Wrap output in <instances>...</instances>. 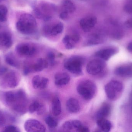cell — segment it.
<instances>
[{
    "instance_id": "1",
    "label": "cell",
    "mask_w": 132,
    "mask_h": 132,
    "mask_svg": "<svg viewBox=\"0 0 132 132\" xmlns=\"http://www.w3.org/2000/svg\"><path fill=\"white\" fill-rule=\"evenodd\" d=\"M0 94L2 95L1 98L4 103L16 113L21 115L26 112L27 97L23 90L10 91Z\"/></svg>"
},
{
    "instance_id": "2",
    "label": "cell",
    "mask_w": 132,
    "mask_h": 132,
    "mask_svg": "<svg viewBox=\"0 0 132 132\" xmlns=\"http://www.w3.org/2000/svg\"><path fill=\"white\" fill-rule=\"evenodd\" d=\"M19 32L25 35H32L38 30L37 22L34 17L29 13H24L19 17L16 23Z\"/></svg>"
},
{
    "instance_id": "3",
    "label": "cell",
    "mask_w": 132,
    "mask_h": 132,
    "mask_svg": "<svg viewBox=\"0 0 132 132\" xmlns=\"http://www.w3.org/2000/svg\"><path fill=\"white\" fill-rule=\"evenodd\" d=\"M56 11L55 5L51 3L43 2L33 6V12L36 17L48 21L52 19Z\"/></svg>"
},
{
    "instance_id": "4",
    "label": "cell",
    "mask_w": 132,
    "mask_h": 132,
    "mask_svg": "<svg viewBox=\"0 0 132 132\" xmlns=\"http://www.w3.org/2000/svg\"><path fill=\"white\" fill-rule=\"evenodd\" d=\"M104 89L108 99L116 101L118 100L122 95L124 85L121 81L112 80L105 85Z\"/></svg>"
},
{
    "instance_id": "5",
    "label": "cell",
    "mask_w": 132,
    "mask_h": 132,
    "mask_svg": "<svg viewBox=\"0 0 132 132\" xmlns=\"http://www.w3.org/2000/svg\"><path fill=\"white\" fill-rule=\"evenodd\" d=\"M97 90L96 84L90 80L82 81L77 87L78 93L86 100L92 99L96 94Z\"/></svg>"
},
{
    "instance_id": "6",
    "label": "cell",
    "mask_w": 132,
    "mask_h": 132,
    "mask_svg": "<svg viewBox=\"0 0 132 132\" xmlns=\"http://www.w3.org/2000/svg\"><path fill=\"white\" fill-rule=\"evenodd\" d=\"M84 62L83 58L79 56H73L66 60L64 64L65 69L73 74H83L82 67Z\"/></svg>"
},
{
    "instance_id": "7",
    "label": "cell",
    "mask_w": 132,
    "mask_h": 132,
    "mask_svg": "<svg viewBox=\"0 0 132 132\" xmlns=\"http://www.w3.org/2000/svg\"><path fill=\"white\" fill-rule=\"evenodd\" d=\"M107 67L104 60L100 59H94L88 63L86 69L89 74L97 75L105 73Z\"/></svg>"
},
{
    "instance_id": "8",
    "label": "cell",
    "mask_w": 132,
    "mask_h": 132,
    "mask_svg": "<svg viewBox=\"0 0 132 132\" xmlns=\"http://www.w3.org/2000/svg\"><path fill=\"white\" fill-rule=\"evenodd\" d=\"M3 76L2 80V84L6 87L14 88L18 84L19 78L18 75L14 71L8 70L0 76Z\"/></svg>"
},
{
    "instance_id": "9",
    "label": "cell",
    "mask_w": 132,
    "mask_h": 132,
    "mask_svg": "<svg viewBox=\"0 0 132 132\" xmlns=\"http://www.w3.org/2000/svg\"><path fill=\"white\" fill-rule=\"evenodd\" d=\"M15 51L18 54L22 56L31 57L36 53L37 49L32 44L22 43L16 46Z\"/></svg>"
},
{
    "instance_id": "10",
    "label": "cell",
    "mask_w": 132,
    "mask_h": 132,
    "mask_svg": "<svg viewBox=\"0 0 132 132\" xmlns=\"http://www.w3.org/2000/svg\"><path fill=\"white\" fill-rule=\"evenodd\" d=\"M24 128L28 132H44L46 131V127L42 123L34 119L27 120L24 125Z\"/></svg>"
},
{
    "instance_id": "11",
    "label": "cell",
    "mask_w": 132,
    "mask_h": 132,
    "mask_svg": "<svg viewBox=\"0 0 132 132\" xmlns=\"http://www.w3.org/2000/svg\"><path fill=\"white\" fill-rule=\"evenodd\" d=\"M119 49L116 46H111L104 48L97 51L95 56L104 61L109 60L112 57L118 53Z\"/></svg>"
},
{
    "instance_id": "12",
    "label": "cell",
    "mask_w": 132,
    "mask_h": 132,
    "mask_svg": "<svg viewBox=\"0 0 132 132\" xmlns=\"http://www.w3.org/2000/svg\"><path fill=\"white\" fill-rule=\"evenodd\" d=\"M63 29V24L61 22H58L54 24L45 25L43 28V32L46 35L56 36L62 33Z\"/></svg>"
},
{
    "instance_id": "13",
    "label": "cell",
    "mask_w": 132,
    "mask_h": 132,
    "mask_svg": "<svg viewBox=\"0 0 132 132\" xmlns=\"http://www.w3.org/2000/svg\"><path fill=\"white\" fill-rule=\"evenodd\" d=\"M106 38L105 34L103 33H94L88 37L85 44L86 46H90L101 44L105 41Z\"/></svg>"
},
{
    "instance_id": "14",
    "label": "cell",
    "mask_w": 132,
    "mask_h": 132,
    "mask_svg": "<svg viewBox=\"0 0 132 132\" xmlns=\"http://www.w3.org/2000/svg\"><path fill=\"white\" fill-rule=\"evenodd\" d=\"M97 23V19L94 16L84 17L81 19L80 24L81 28L85 32H90Z\"/></svg>"
},
{
    "instance_id": "15",
    "label": "cell",
    "mask_w": 132,
    "mask_h": 132,
    "mask_svg": "<svg viewBox=\"0 0 132 132\" xmlns=\"http://www.w3.org/2000/svg\"><path fill=\"white\" fill-rule=\"evenodd\" d=\"M114 73L122 77H132V63H127L119 66L115 70Z\"/></svg>"
},
{
    "instance_id": "16",
    "label": "cell",
    "mask_w": 132,
    "mask_h": 132,
    "mask_svg": "<svg viewBox=\"0 0 132 132\" xmlns=\"http://www.w3.org/2000/svg\"><path fill=\"white\" fill-rule=\"evenodd\" d=\"M80 39L79 34L75 33L71 35H66L63 39V42L67 49H73L80 40Z\"/></svg>"
},
{
    "instance_id": "17",
    "label": "cell",
    "mask_w": 132,
    "mask_h": 132,
    "mask_svg": "<svg viewBox=\"0 0 132 132\" xmlns=\"http://www.w3.org/2000/svg\"><path fill=\"white\" fill-rule=\"evenodd\" d=\"M13 44L12 37L10 32L7 31L0 32V46L9 49Z\"/></svg>"
},
{
    "instance_id": "18",
    "label": "cell",
    "mask_w": 132,
    "mask_h": 132,
    "mask_svg": "<svg viewBox=\"0 0 132 132\" xmlns=\"http://www.w3.org/2000/svg\"><path fill=\"white\" fill-rule=\"evenodd\" d=\"M49 80L47 78L36 75L32 78V87L35 89H45L48 83Z\"/></svg>"
},
{
    "instance_id": "19",
    "label": "cell",
    "mask_w": 132,
    "mask_h": 132,
    "mask_svg": "<svg viewBox=\"0 0 132 132\" xmlns=\"http://www.w3.org/2000/svg\"><path fill=\"white\" fill-rule=\"evenodd\" d=\"M111 106L110 104L108 102L103 103L96 114L97 119L108 118L111 114Z\"/></svg>"
},
{
    "instance_id": "20",
    "label": "cell",
    "mask_w": 132,
    "mask_h": 132,
    "mask_svg": "<svg viewBox=\"0 0 132 132\" xmlns=\"http://www.w3.org/2000/svg\"><path fill=\"white\" fill-rule=\"evenodd\" d=\"M70 78L69 74L64 72L56 73L55 76V83L59 87L67 85L70 82Z\"/></svg>"
},
{
    "instance_id": "21",
    "label": "cell",
    "mask_w": 132,
    "mask_h": 132,
    "mask_svg": "<svg viewBox=\"0 0 132 132\" xmlns=\"http://www.w3.org/2000/svg\"><path fill=\"white\" fill-rule=\"evenodd\" d=\"M66 105L68 111L70 113H77L80 109V107L78 100L74 98H71L68 99Z\"/></svg>"
},
{
    "instance_id": "22",
    "label": "cell",
    "mask_w": 132,
    "mask_h": 132,
    "mask_svg": "<svg viewBox=\"0 0 132 132\" xmlns=\"http://www.w3.org/2000/svg\"><path fill=\"white\" fill-rule=\"evenodd\" d=\"M112 25L111 35L112 38L116 40H120L123 36V32L118 22L116 21L111 22Z\"/></svg>"
},
{
    "instance_id": "23",
    "label": "cell",
    "mask_w": 132,
    "mask_h": 132,
    "mask_svg": "<svg viewBox=\"0 0 132 132\" xmlns=\"http://www.w3.org/2000/svg\"><path fill=\"white\" fill-rule=\"evenodd\" d=\"M61 9V12L69 15L74 12L76 7L74 4L70 0H64L62 3Z\"/></svg>"
},
{
    "instance_id": "24",
    "label": "cell",
    "mask_w": 132,
    "mask_h": 132,
    "mask_svg": "<svg viewBox=\"0 0 132 132\" xmlns=\"http://www.w3.org/2000/svg\"><path fill=\"white\" fill-rule=\"evenodd\" d=\"M97 124L99 129L102 131H110L112 127V124L111 122L106 118L97 119Z\"/></svg>"
},
{
    "instance_id": "25",
    "label": "cell",
    "mask_w": 132,
    "mask_h": 132,
    "mask_svg": "<svg viewBox=\"0 0 132 132\" xmlns=\"http://www.w3.org/2000/svg\"><path fill=\"white\" fill-rule=\"evenodd\" d=\"M28 109L31 114L36 112L38 115L42 114L45 111V108L43 105L37 101L32 103L29 105Z\"/></svg>"
},
{
    "instance_id": "26",
    "label": "cell",
    "mask_w": 132,
    "mask_h": 132,
    "mask_svg": "<svg viewBox=\"0 0 132 132\" xmlns=\"http://www.w3.org/2000/svg\"><path fill=\"white\" fill-rule=\"evenodd\" d=\"M49 64L48 61L45 59L40 58L37 62L31 66L32 71L40 72L48 67Z\"/></svg>"
},
{
    "instance_id": "27",
    "label": "cell",
    "mask_w": 132,
    "mask_h": 132,
    "mask_svg": "<svg viewBox=\"0 0 132 132\" xmlns=\"http://www.w3.org/2000/svg\"><path fill=\"white\" fill-rule=\"evenodd\" d=\"M52 110L54 116H57L61 114L62 112L61 102L59 97L55 96L52 102Z\"/></svg>"
},
{
    "instance_id": "28",
    "label": "cell",
    "mask_w": 132,
    "mask_h": 132,
    "mask_svg": "<svg viewBox=\"0 0 132 132\" xmlns=\"http://www.w3.org/2000/svg\"><path fill=\"white\" fill-rule=\"evenodd\" d=\"M5 60L7 64L11 66L18 67L19 64L18 61L12 53H9L5 56Z\"/></svg>"
},
{
    "instance_id": "29",
    "label": "cell",
    "mask_w": 132,
    "mask_h": 132,
    "mask_svg": "<svg viewBox=\"0 0 132 132\" xmlns=\"http://www.w3.org/2000/svg\"><path fill=\"white\" fill-rule=\"evenodd\" d=\"M46 123L51 128H55L59 125L58 119L52 115H48L45 119Z\"/></svg>"
},
{
    "instance_id": "30",
    "label": "cell",
    "mask_w": 132,
    "mask_h": 132,
    "mask_svg": "<svg viewBox=\"0 0 132 132\" xmlns=\"http://www.w3.org/2000/svg\"><path fill=\"white\" fill-rule=\"evenodd\" d=\"M8 9L4 5H0V22H4L7 20Z\"/></svg>"
},
{
    "instance_id": "31",
    "label": "cell",
    "mask_w": 132,
    "mask_h": 132,
    "mask_svg": "<svg viewBox=\"0 0 132 132\" xmlns=\"http://www.w3.org/2000/svg\"><path fill=\"white\" fill-rule=\"evenodd\" d=\"M123 9L126 13L132 15V0H126Z\"/></svg>"
},
{
    "instance_id": "32",
    "label": "cell",
    "mask_w": 132,
    "mask_h": 132,
    "mask_svg": "<svg viewBox=\"0 0 132 132\" xmlns=\"http://www.w3.org/2000/svg\"><path fill=\"white\" fill-rule=\"evenodd\" d=\"M63 129L66 131H70L75 129L73 121H66L62 126Z\"/></svg>"
},
{
    "instance_id": "33",
    "label": "cell",
    "mask_w": 132,
    "mask_h": 132,
    "mask_svg": "<svg viewBox=\"0 0 132 132\" xmlns=\"http://www.w3.org/2000/svg\"><path fill=\"white\" fill-rule=\"evenodd\" d=\"M3 132H20V131L18 127L14 126L9 125L5 126L2 130Z\"/></svg>"
},
{
    "instance_id": "34",
    "label": "cell",
    "mask_w": 132,
    "mask_h": 132,
    "mask_svg": "<svg viewBox=\"0 0 132 132\" xmlns=\"http://www.w3.org/2000/svg\"><path fill=\"white\" fill-rule=\"evenodd\" d=\"M48 61L49 64H50L51 66H53L55 63V53L53 52H50L48 53Z\"/></svg>"
},
{
    "instance_id": "35",
    "label": "cell",
    "mask_w": 132,
    "mask_h": 132,
    "mask_svg": "<svg viewBox=\"0 0 132 132\" xmlns=\"http://www.w3.org/2000/svg\"><path fill=\"white\" fill-rule=\"evenodd\" d=\"M7 119L5 113L0 111V127L3 126L6 123Z\"/></svg>"
},
{
    "instance_id": "36",
    "label": "cell",
    "mask_w": 132,
    "mask_h": 132,
    "mask_svg": "<svg viewBox=\"0 0 132 132\" xmlns=\"http://www.w3.org/2000/svg\"><path fill=\"white\" fill-rule=\"evenodd\" d=\"M125 25L127 28L132 29V18L127 20L125 22Z\"/></svg>"
},
{
    "instance_id": "37",
    "label": "cell",
    "mask_w": 132,
    "mask_h": 132,
    "mask_svg": "<svg viewBox=\"0 0 132 132\" xmlns=\"http://www.w3.org/2000/svg\"><path fill=\"white\" fill-rule=\"evenodd\" d=\"M127 50L129 53L132 54V41L128 44L127 46Z\"/></svg>"
},
{
    "instance_id": "38",
    "label": "cell",
    "mask_w": 132,
    "mask_h": 132,
    "mask_svg": "<svg viewBox=\"0 0 132 132\" xmlns=\"http://www.w3.org/2000/svg\"><path fill=\"white\" fill-rule=\"evenodd\" d=\"M5 1H6V0H0V3H1V2H2Z\"/></svg>"
}]
</instances>
